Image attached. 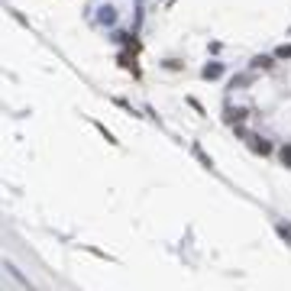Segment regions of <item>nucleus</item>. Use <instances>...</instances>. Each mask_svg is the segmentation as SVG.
<instances>
[{
	"label": "nucleus",
	"mask_w": 291,
	"mask_h": 291,
	"mask_svg": "<svg viewBox=\"0 0 291 291\" xmlns=\"http://www.w3.org/2000/svg\"><path fill=\"white\" fill-rule=\"evenodd\" d=\"M249 149H252V152H259V155H269L272 143H269V139H262V136H249Z\"/></svg>",
	"instance_id": "obj_1"
},
{
	"label": "nucleus",
	"mask_w": 291,
	"mask_h": 291,
	"mask_svg": "<svg viewBox=\"0 0 291 291\" xmlns=\"http://www.w3.org/2000/svg\"><path fill=\"white\" fill-rule=\"evenodd\" d=\"M246 117H249V110H246V107H236V110L227 113V123H233V126H236V123H243Z\"/></svg>",
	"instance_id": "obj_2"
},
{
	"label": "nucleus",
	"mask_w": 291,
	"mask_h": 291,
	"mask_svg": "<svg viewBox=\"0 0 291 291\" xmlns=\"http://www.w3.org/2000/svg\"><path fill=\"white\" fill-rule=\"evenodd\" d=\"M272 65H275V61H272V55H255V58H252V68H262V72H269Z\"/></svg>",
	"instance_id": "obj_3"
},
{
	"label": "nucleus",
	"mask_w": 291,
	"mask_h": 291,
	"mask_svg": "<svg viewBox=\"0 0 291 291\" xmlns=\"http://www.w3.org/2000/svg\"><path fill=\"white\" fill-rule=\"evenodd\" d=\"M223 75V65H220V61H214V65H204V78L210 81V78H220Z\"/></svg>",
	"instance_id": "obj_4"
},
{
	"label": "nucleus",
	"mask_w": 291,
	"mask_h": 291,
	"mask_svg": "<svg viewBox=\"0 0 291 291\" xmlns=\"http://www.w3.org/2000/svg\"><path fill=\"white\" fill-rule=\"evenodd\" d=\"M278 155H281V165H288V169H291V146L288 143L278 149Z\"/></svg>",
	"instance_id": "obj_5"
},
{
	"label": "nucleus",
	"mask_w": 291,
	"mask_h": 291,
	"mask_svg": "<svg viewBox=\"0 0 291 291\" xmlns=\"http://www.w3.org/2000/svg\"><path fill=\"white\" fill-rule=\"evenodd\" d=\"M194 155H198L201 162H204V169H214V162H210V158L204 155V149H201V146H194Z\"/></svg>",
	"instance_id": "obj_6"
},
{
	"label": "nucleus",
	"mask_w": 291,
	"mask_h": 291,
	"mask_svg": "<svg viewBox=\"0 0 291 291\" xmlns=\"http://www.w3.org/2000/svg\"><path fill=\"white\" fill-rule=\"evenodd\" d=\"M275 58H291V42H285V46L275 49Z\"/></svg>",
	"instance_id": "obj_7"
},
{
	"label": "nucleus",
	"mask_w": 291,
	"mask_h": 291,
	"mask_svg": "<svg viewBox=\"0 0 291 291\" xmlns=\"http://www.w3.org/2000/svg\"><path fill=\"white\" fill-rule=\"evenodd\" d=\"M288 36H291V29H288Z\"/></svg>",
	"instance_id": "obj_8"
}]
</instances>
